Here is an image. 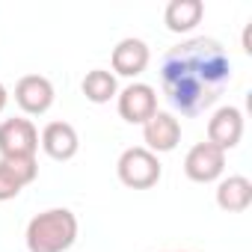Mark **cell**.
<instances>
[{
    "label": "cell",
    "mask_w": 252,
    "mask_h": 252,
    "mask_svg": "<svg viewBox=\"0 0 252 252\" xmlns=\"http://www.w3.org/2000/svg\"><path fill=\"white\" fill-rule=\"evenodd\" d=\"M231 83V60L217 39H187L163 54L160 86L172 110L181 116H199L220 101Z\"/></svg>",
    "instance_id": "obj_1"
},
{
    "label": "cell",
    "mask_w": 252,
    "mask_h": 252,
    "mask_svg": "<svg viewBox=\"0 0 252 252\" xmlns=\"http://www.w3.org/2000/svg\"><path fill=\"white\" fill-rule=\"evenodd\" d=\"M77 217L68 208H51L36 214L27 222V249L30 252H65L77 240Z\"/></svg>",
    "instance_id": "obj_2"
},
{
    "label": "cell",
    "mask_w": 252,
    "mask_h": 252,
    "mask_svg": "<svg viewBox=\"0 0 252 252\" xmlns=\"http://www.w3.org/2000/svg\"><path fill=\"white\" fill-rule=\"evenodd\" d=\"M116 172H119V181L131 190H149L160 181V160L158 155H152L149 149L143 146H134V149H125L119 155V163H116Z\"/></svg>",
    "instance_id": "obj_3"
},
{
    "label": "cell",
    "mask_w": 252,
    "mask_h": 252,
    "mask_svg": "<svg viewBox=\"0 0 252 252\" xmlns=\"http://www.w3.org/2000/svg\"><path fill=\"white\" fill-rule=\"evenodd\" d=\"M39 131L30 119H6L0 125V158H36Z\"/></svg>",
    "instance_id": "obj_4"
},
{
    "label": "cell",
    "mask_w": 252,
    "mask_h": 252,
    "mask_svg": "<svg viewBox=\"0 0 252 252\" xmlns=\"http://www.w3.org/2000/svg\"><path fill=\"white\" fill-rule=\"evenodd\" d=\"M225 169V152L214 143H196L184 158V175L196 184H211Z\"/></svg>",
    "instance_id": "obj_5"
},
{
    "label": "cell",
    "mask_w": 252,
    "mask_h": 252,
    "mask_svg": "<svg viewBox=\"0 0 252 252\" xmlns=\"http://www.w3.org/2000/svg\"><path fill=\"white\" fill-rule=\"evenodd\" d=\"M116 101H119V116L125 122H131V125H146L158 113V92L149 83H131V86H125L116 95Z\"/></svg>",
    "instance_id": "obj_6"
},
{
    "label": "cell",
    "mask_w": 252,
    "mask_h": 252,
    "mask_svg": "<svg viewBox=\"0 0 252 252\" xmlns=\"http://www.w3.org/2000/svg\"><path fill=\"white\" fill-rule=\"evenodd\" d=\"M143 140L152 155H163V152H172L181 140V122L172 116V113H163L158 110L146 125H143Z\"/></svg>",
    "instance_id": "obj_7"
},
{
    "label": "cell",
    "mask_w": 252,
    "mask_h": 252,
    "mask_svg": "<svg viewBox=\"0 0 252 252\" xmlns=\"http://www.w3.org/2000/svg\"><path fill=\"white\" fill-rule=\"evenodd\" d=\"M15 104L30 113V116H42L51 110L54 104V83L42 74H27L15 83Z\"/></svg>",
    "instance_id": "obj_8"
},
{
    "label": "cell",
    "mask_w": 252,
    "mask_h": 252,
    "mask_svg": "<svg viewBox=\"0 0 252 252\" xmlns=\"http://www.w3.org/2000/svg\"><path fill=\"white\" fill-rule=\"evenodd\" d=\"M240 137H243V113L237 107H231V104L220 107L208 122V143L228 152V149H234L240 143Z\"/></svg>",
    "instance_id": "obj_9"
},
{
    "label": "cell",
    "mask_w": 252,
    "mask_h": 252,
    "mask_svg": "<svg viewBox=\"0 0 252 252\" xmlns=\"http://www.w3.org/2000/svg\"><path fill=\"white\" fill-rule=\"evenodd\" d=\"M149 60H152L149 45H146L143 39H134V36L122 39V42L113 48V57H110L113 71L122 74V77H137V74H143L146 65H149Z\"/></svg>",
    "instance_id": "obj_10"
},
{
    "label": "cell",
    "mask_w": 252,
    "mask_h": 252,
    "mask_svg": "<svg viewBox=\"0 0 252 252\" xmlns=\"http://www.w3.org/2000/svg\"><path fill=\"white\" fill-rule=\"evenodd\" d=\"M42 149L54 160H71L77 155V149H80L74 125H68V122H48L45 131H42Z\"/></svg>",
    "instance_id": "obj_11"
},
{
    "label": "cell",
    "mask_w": 252,
    "mask_h": 252,
    "mask_svg": "<svg viewBox=\"0 0 252 252\" xmlns=\"http://www.w3.org/2000/svg\"><path fill=\"white\" fill-rule=\"evenodd\" d=\"M217 205L228 214H240L252 205V181L246 175H228L217 184Z\"/></svg>",
    "instance_id": "obj_12"
},
{
    "label": "cell",
    "mask_w": 252,
    "mask_h": 252,
    "mask_svg": "<svg viewBox=\"0 0 252 252\" xmlns=\"http://www.w3.org/2000/svg\"><path fill=\"white\" fill-rule=\"evenodd\" d=\"M205 15L202 0H169V6L163 12V21L172 33H190Z\"/></svg>",
    "instance_id": "obj_13"
},
{
    "label": "cell",
    "mask_w": 252,
    "mask_h": 252,
    "mask_svg": "<svg viewBox=\"0 0 252 252\" xmlns=\"http://www.w3.org/2000/svg\"><path fill=\"white\" fill-rule=\"evenodd\" d=\"M80 89H83V95H86L92 104H107L110 98H116V95H119L116 74H113V71H107V68H92V71H86V77H83Z\"/></svg>",
    "instance_id": "obj_14"
},
{
    "label": "cell",
    "mask_w": 252,
    "mask_h": 252,
    "mask_svg": "<svg viewBox=\"0 0 252 252\" xmlns=\"http://www.w3.org/2000/svg\"><path fill=\"white\" fill-rule=\"evenodd\" d=\"M24 190V184L3 166V163H0V202H9V199H15L18 193Z\"/></svg>",
    "instance_id": "obj_15"
},
{
    "label": "cell",
    "mask_w": 252,
    "mask_h": 252,
    "mask_svg": "<svg viewBox=\"0 0 252 252\" xmlns=\"http://www.w3.org/2000/svg\"><path fill=\"white\" fill-rule=\"evenodd\" d=\"M6 101H9V92H6V86H3V83H0V113H3Z\"/></svg>",
    "instance_id": "obj_16"
},
{
    "label": "cell",
    "mask_w": 252,
    "mask_h": 252,
    "mask_svg": "<svg viewBox=\"0 0 252 252\" xmlns=\"http://www.w3.org/2000/svg\"><path fill=\"white\" fill-rule=\"evenodd\" d=\"M172 252H178V249H172Z\"/></svg>",
    "instance_id": "obj_17"
}]
</instances>
